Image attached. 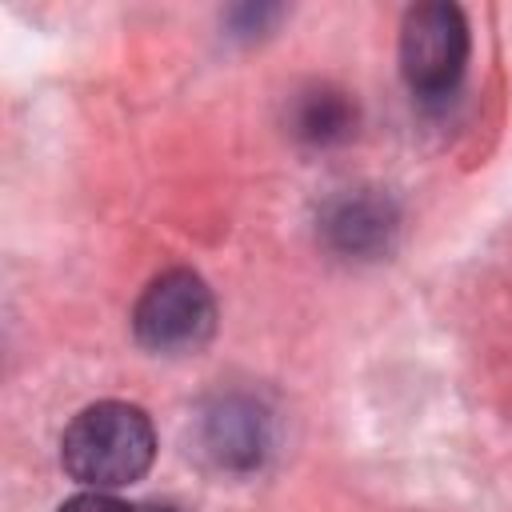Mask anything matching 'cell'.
I'll return each mask as SVG.
<instances>
[{
  "label": "cell",
  "instance_id": "5b68a950",
  "mask_svg": "<svg viewBox=\"0 0 512 512\" xmlns=\"http://www.w3.org/2000/svg\"><path fill=\"white\" fill-rule=\"evenodd\" d=\"M196 436H200V452L216 468L252 472V468L264 464V456L272 448V420L252 396L228 392V396H216L200 412Z\"/></svg>",
  "mask_w": 512,
  "mask_h": 512
},
{
  "label": "cell",
  "instance_id": "ba28073f",
  "mask_svg": "<svg viewBox=\"0 0 512 512\" xmlns=\"http://www.w3.org/2000/svg\"><path fill=\"white\" fill-rule=\"evenodd\" d=\"M280 16V8H272V4H244V8H236L228 20H232V32L236 36H260L264 32V24H272Z\"/></svg>",
  "mask_w": 512,
  "mask_h": 512
},
{
  "label": "cell",
  "instance_id": "8992f818",
  "mask_svg": "<svg viewBox=\"0 0 512 512\" xmlns=\"http://www.w3.org/2000/svg\"><path fill=\"white\" fill-rule=\"evenodd\" d=\"M292 136L304 144H340L356 128V104L336 88H308L292 100Z\"/></svg>",
  "mask_w": 512,
  "mask_h": 512
},
{
  "label": "cell",
  "instance_id": "6da1fadb",
  "mask_svg": "<svg viewBox=\"0 0 512 512\" xmlns=\"http://www.w3.org/2000/svg\"><path fill=\"white\" fill-rule=\"evenodd\" d=\"M156 456V432L144 408L124 400H100L88 404L60 440V464L72 480L84 488H124L140 480L152 468Z\"/></svg>",
  "mask_w": 512,
  "mask_h": 512
},
{
  "label": "cell",
  "instance_id": "9c48e42d",
  "mask_svg": "<svg viewBox=\"0 0 512 512\" xmlns=\"http://www.w3.org/2000/svg\"><path fill=\"white\" fill-rule=\"evenodd\" d=\"M132 512H180L172 504H132Z\"/></svg>",
  "mask_w": 512,
  "mask_h": 512
},
{
  "label": "cell",
  "instance_id": "277c9868",
  "mask_svg": "<svg viewBox=\"0 0 512 512\" xmlns=\"http://www.w3.org/2000/svg\"><path fill=\"white\" fill-rule=\"evenodd\" d=\"M320 240L348 260H376L392 248L400 232V208L380 188H348L336 192L316 216Z\"/></svg>",
  "mask_w": 512,
  "mask_h": 512
},
{
  "label": "cell",
  "instance_id": "52a82bcc",
  "mask_svg": "<svg viewBox=\"0 0 512 512\" xmlns=\"http://www.w3.org/2000/svg\"><path fill=\"white\" fill-rule=\"evenodd\" d=\"M56 512H132V504L116 500L112 492H100V488H88V492H76L72 500H64Z\"/></svg>",
  "mask_w": 512,
  "mask_h": 512
},
{
  "label": "cell",
  "instance_id": "3957f363",
  "mask_svg": "<svg viewBox=\"0 0 512 512\" xmlns=\"http://www.w3.org/2000/svg\"><path fill=\"white\" fill-rule=\"evenodd\" d=\"M216 328L212 288L192 268L160 272L132 308V332L152 352H196Z\"/></svg>",
  "mask_w": 512,
  "mask_h": 512
},
{
  "label": "cell",
  "instance_id": "7a4b0ae2",
  "mask_svg": "<svg viewBox=\"0 0 512 512\" xmlns=\"http://www.w3.org/2000/svg\"><path fill=\"white\" fill-rule=\"evenodd\" d=\"M468 68V20L456 4L432 0L404 12L400 72L416 100H448Z\"/></svg>",
  "mask_w": 512,
  "mask_h": 512
}]
</instances>
